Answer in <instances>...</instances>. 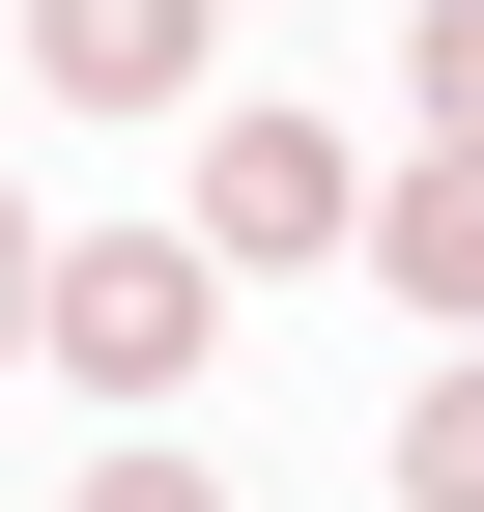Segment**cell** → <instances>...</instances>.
<instances>
[{"label":"cell","mask_w":484,"mask_h":512,"mask_svg":"<svg viewBox=\"0 0 484 512\" xmlns=\"http://www.w3.org/2000/svg\"><path fill=\"white\" fill-rule=\"evenodd\" d=\"M86 512H228V484H200V456H114V484H86Z\"/></svg>","instance_id":"cell-8"},{"label":"cell","mask_w":484,"mask_h":512,"mask_svg":"<svg viewBox=\"0 0 484 512\" xmlns=\"http://www.w3.org/2000/svg\"><path fill=\"white\" fill-rule=\"evenodd\" d=\"M399 512H484V370H456L428 427H399Z\"/></svg>","instance_id":"cell-5"},{"label":"cell","mask_w":484,"mask_h":512,"mask_svg":"<svg viewBox=\"0 0 484 512\" xmlns=\"http://www.w3.org/2000/svg\"><path fill=\"white\" fill-rule=\"evenodd\" d=\"M200 342H228V256L200 228H57V370H86V399H200Z\"/></svg>","instance_id":"cell-1"},{"label":"cell","mask_w":484,"mask_h":512,"mask_svg":"<svg viewBox=\"0 0 484 512\" xmlns=\"http://www.w3.org/2000/svg\"><path fill=\"white\" fill-rule=\"evenodd\" d=\"M371 285H428V313H484V143H428V171L371 200Z\"/></svg>","instance_id":"cell-4"},{"label":"cell","mask_w":484,"mask_h":512,"mask_svg":"<svg viewBox=\"0 0 484 512\" xmlns=\"http://www.w3.org/2000/svg\"><path fill=\"white\" fill-rule=\"evenodd\" d=\"M428 143H484V0H428Z\"/></svg>","instance_id":"cell-7"},{"label":"cell","mask_w":484,"mask_h":512,"mask_svg":"<svg viewBox=\"0 0 484 512\" xmlns=\"http://www.w3.org/2000/svg\"><path fill=\"white\" fill-rule=\"evenodd\" d=\"M29 342H57V228L0 200V370H29Z\"/></svg>","instance_id":"cell-6"},{"label":"cell","mask_w":484,"mask_h":512,"mask_svg":"<svg viewBox=\"0 0 484 512\" xmlns=\"http://www.w3.org/2000/svg\"><path fill=\"white\" fill-rule=\"evenodd\" d=\"M200 256H371V171H342L314 114H228L200 143Z\"/></svg>","instance_id":"cell-2"},{"label":"cell","mask_w":484,"mask_h":512,"mask_svg":"<svg viewBox=\"0 0 484 512\" xmlns=\"http://www.w3.org/2000/svg\"><path fill=\"white\" fill-rule=\"evenodd\" d=\"M29 57H57V86H86V114H171V86H200V0H57Z\"/></svg>","instance_id":"cell-3"}]
</instances>
